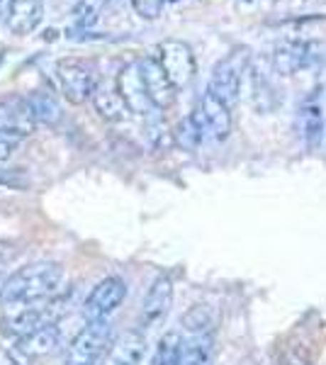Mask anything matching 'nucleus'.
Returning a JSON list of instances; mask_svg holds the SVG:
<instances>
[{"instance_id":"obj_20","label":"nucleus","mask_w":326,"mask_h":365,"mask_svg":"<svg viewBox=\"0 0 326 365\" xmlns=\"http://www.w3.org/2000/svg\"><path fill=\"white\" fill-rule=\"evenodd\" d=\"M183 336L178 331H165L156 344V351L151 356V365H178L180 361Z\"/></svg>"},{"instance_id":"obj_5","label":"nucleus","mask_w":326,"mask_h":365,"mask_svg":"<svg viewBox=\"0 0 326 365\" xmlns=\"http://www.w3.org/2000/svg\"><path fill=\"white\" fill-rule=\"evenodd\" d=\"M127 297V282L120 275H108L88 292L86 302H83V319L86 322H105L110 319L112 312L124 302Z\"/></svg>"},{"instance_id":"obj_1","label":"nucleus","mask_w":326,"mask_h":365,"mask_svg":"<svg viewBox=\"0 0 326 365\" xmlns=\"http://www.w3.org/2000/svg\"><path fill=\"white\" fill-rule=\"evenodd\" d=\"M63 268L54 261L27 263L13 275H8L0 292V302L13 307H32V304L46 302L61 290Z\"/></svg>"},{"instance_id":"obj_16","label":"nucleus","mask_w":326,"mask_h":365,"mask_svg":"<svg viewBox=\"0 0 326 365\" xmlns=\"http://www.w3.org/2000/svg\"><path fill=\"white\" fill-rule=\"evenodd\" d=\"M215 363V334H188L180 346L178 365H212Z\"/></svg>"},{"instance_id":"obj_2","label":"nucleus","mask_w":326,"mask_h":365,"mask_svg":"<svg viewBox=\"0 0 326 365\" xmlns=\"http://www.w3.org/2000/svg\"><path fill=\"white\" fill-rule=\"evenodd\" d=\"M246 68H248V49H234L227 58H222V61L212 68L207 93L215 96L217 100H222L231 110L241 98V86H244Z\"/></svg>"},{"instance_id":"obj_30","label":"nucleus","mask_w":326,"mask_h":365,"mask_svg":"<svg viewBox=\"0 0 326 365\" xmlns=\"http://www.w3.org/2000/svg\"><path fill=\"white\" fill-rule=\"evenodd\" d=\"M5 356H8L10 365H29V358L25 356V353H20V351H17V349L5 351Z\"/></svg>"},{"instance_id":"obj_23","label":"nucleus","mask_w":326,"mask_h":365,"mask_svg":"<svg viewBox=\"0 0 326 365\" xmlns=\"http://www.w3.org/2000/svg\"><path fill=\"white\" fill-rule=\"evenodd\" d=\"M0 185L10 187V190H29L32 178L27 175L25 168H13V166H3V163H0Z\"/></svg>"},{"instance_id":"obj_29","label":"nucleus","mask_w":326,"mask_h":365,"mask_svg":"<svg viewBox=\"0 0 326 365\" xmlns=\"http://www.w3.org/2000/svg\"><path fill=\"white\" fill-rule=\"evenodd\" d=\"M277 365H310V361H307V353L305 351H290L282 356V361Z\"/></svg>"},{"instance_id":"obj_21","label":"nucleus","mask_w":326,"mask_h":365,"mask_svg":"<svg viewBox=\"0 0 326 365\" xmlns=\"http://www.w3.org/2000/svg\"><path fill=\"white\" fill-rule=\"evenodd\" d=\"M183 329L185 334H215V317L205 304H195L183 317Z\"/></svg>"},{"instance_id":"obj_8","label":"nucleus","mask_w":326,"mask_h":365,"mask_svg":"<svg viewBox=\"0 0 326 365\" xmlns=\"http://www.w3.org/2000/svg\"><path fill=\"white\" fill-rule=\"evenodd\" d=\"M193 120L200 127L203 137H210L215 141H224L231 134V110L222 100H217L215 96L205 93L200 98L198 108L193 110Z\"/></svg>"},{"instance_id":"obj_9","label":"nucleus","mask_w":326,"mask_h":365,"mask_svg":"<svg viewBox=\"0 0 326 365\" xmlns=\"http://www.w3.org/2000/svg\"><path fill=\"white\" fill-rule=\"evenodd\" d=\"M117 96L122 98L124 108L129 110V115H139V117H151L153 115V105L149 96H146L144 78H141L139 63H127L120 73H117Z\"/></svg>"},{"instance_id":"obj_24","label":"nucleus","mask_w":326,"mask_h":365,"mask_svg":"<svg viewBox=\"0 0 326 365\" xmlns=\"http://www.w3.org/2000/svg\"><path fill=\"white\" fill-rule=\"evenodd\" d=\"M149 141H151L153 149H158V151L170 149V146H173V129L165 125L163 120H151V125H149Z\"/></svg>"},{"instance_id":"obj_28","label":"nucleus","mask_w":326,"mask_h":365,"mask_svg":"<svg viewBox=\"0 0 326 365\" xmlns=\"http://www.w3.org/2000/svg\"><path fill=\"white\" fill-rule=\"evenodd\" d=\"M13 258H15V249L8 241H0V270L8 273V266L13 263Z\"/></svg>"},{"instance_id":"obj_10","label":"nucleus","mask_w":326,"mask_h":365,"mask_svg":"<svg viewBox=\"0 0 326 365\" xmlns=\"http://www.w3.org/2000/svg\"><path fill=\"white\" fill-rule=\"evenodd\" d=\"M317 58V44L300 37L280 39L272 46V68L280 76H292L297 71L307 68Z\"/></svg>"},{"instance_id":"obj_4","label":"nucleus","mask_w":326,"mask_h":365,"mask_svg":"<svg viewBox=\"0 0 326 365\" xmlns=\"http://www.w3.org/2000/svg\"><path fill=\"white\" fill-rule=\"evenodd\" d=\"M158 66L163 68L165 78L170 81V86L175 91L180 88H188L195 78V71H198V63H195L193 49L185 42H178V39H165V42L158 44V56H156Z\"/></svg>"},{"instance_id":"obj_14","label":"nucleus","mask_w":326,"mask_h":365,"mask_svg":"<svg viewBox=\"0 0 326 365\" xmlns=\"http://www.w3.org/2000/svg\"><path fill=\"white\" fill-rule=\"evenodd\" d=\"M44 15V0H13L10 3V13L5 17V25L13 34H25L34 32Z\"/></svg>"},{"instance_id":"obj_12","label":"nucleus","mask_w":326,"mask_h":365,"mask_svg":"<svg viewBox=\"0 0 326 365\" xmlns=\"http://www.w3.org/2000/svg\"><path fill=\"white\" fill-rule=\"evenodd\" d=\"M139 71H141V78H144V88L151 105L156 110H168L175 103V88L165 78L156 56H146L144 61H139Z\"/></svg>"},{"instance_id":"obj_32","label":"nucleus","mask_w":326,"mask_h":365,"mask_svg":"<svg viewBox=\"0 0 326 365\" xmlns=\"http://www.w3.org/2000/svg\"><path fill=\"white\" fill-rule=\"evenodd\" d=\"M5 280H8V273H5V270H0V292H3V285H5Z\"/></svg>"},{"instance_id":"obj_31","label":"nucleus","mask_w":326,"mask_h":365,"mask_svg":"<svg viewBox=\"0 0 326 365\" xmlns=\"http://www.w3.org/2000/svg\"><path fill=\"white\" fill-rule=\"evenodd\" d=\"M10 3H13V0H0V20H5V17H8Z\"/></svg>"},{"instance_id":"obj_22","label":"nucleus","mask_w":326,"mask_h":365,"mask_svg":"<svg viewBox=\"0 0 326 365\" xmlns=\"http://www.w3.org/2000/svg\"><path fill=\"white\" fill-rule=\"evenodd\" d=\"M203 139H205L203 132H200V127L195 125V120L190 115L183 117V120L173 127V144H178L180 149H185V151L198 149Z\"/></svg>"},{"instance_id":"obj_13","label":"nucleus","mask_w":326,"mask_h":365,"mask_svg":"<svg viewBox=\"0 0 326 365\" xmlns=\"http://www.w3.org/2000/svg\"><path fill=\"white\" fill-rule=\"evenodd\" d=\"M146 353V339L141 331H127L122 336L112 339L105 365H141Z\"/></svg>"},{"instance_id":"obj_7","label":"nucleus","mask_w":326,"mask_h":365,"mask_svg":"<svg viewBox=\"0 0 326 365\" xmlns=\"http://www.w3.org/2000/svg\"><path fill=\"white\" fill-rule=\"evenodd\" d=\"M170 304H173V280L170 275H156L153 282L146 290L144 299H141V309H139V322H136V331H149V329L158 327L165 314L170 312Z\"/></svg>"},{"instance_id":"obj_15","label":"nucleus","mask_w":326,"mask_h":365,"mask_svg":"<svg viewBox=\"0 0 326 365\" xmlns=\"http://www.w3.org/2000/svg\"><path fill=\"white\" fill-rule=\"evenodd\" d=\"M58 344H61V331H58L56 324H51V327H41L37 331L27 334V336H20L15 349L25 353L29 361H32V358H44L49 353H54L58 349Z\"/></svg>"},{"instance_id":"obj_25","label":"nucleus","mask_w":326,"mask_h":365,"mask_svg":"<svg viewBox=\"0 0 326 365\" xmlns=\"http://www.w3.org/2000/svg\"><path fill=\"white\" fill-rule=\"evenodd\" d=\"M103 5L105 0H78V5H76V22L81 27H91L98 20Z\"/></svg>"},{"instance_id":"obj_18","label":"nucleus","mask_w":326,"mask_h":365,"mask_svg":"<svg viewBox=\"0 0 326 365\" xmlns=\"http://www.w3.org/2000/svg\"><path fill=\"white\" fill-rule=\"evenodd\" d=\"M29 110H32L37 125H56L61 120V108H58V100L49 88H37L25 98Z\"/></svg>"},{"instance_id":"obj_3","label":"nucleus","mask_w":326,"mask_h":365,"mask_svg":"<svg viewBox=\"0 0 326 365\" xmlns=\"http://www.w3.org/2000/svg\"><path fill=\"white\" fill-rule=\"evenodd\" d=\"M112 339V327L110 322H86V327L71 339L66 346V356L63 361L66 365H98L100 358H105Z\"/></svg>"},{"instance_id":"obj_26","label":"nucleus","mask_w":326,"mask_h":365,"mask_svg":"<svg viewBox=\"0 0 326 365\" xmlns=\"http://www.w3.org/2000/svg\"><path fill=\"white\" fill-rule=\"evenodd\" d=\"M132 8L136 10V15L144 17V20H156L161 15L163 0H132Z\"/></svg>"},{"instance_id":"obj_33","label":"nucleus","mask_w":326,"mask_h":365,"mask_svg":"<svg viewBox=\"0 0 326 365\" xmlns=\"http://www.w3.org/2000/svg\"><path fill=\"white\" fill-rule=\"evenodd\" d=\"M0 63H3V51H0Z\"/></svg>"},{"instance_id":"obj_19","label":"nucleus","mask_w":326,"mask_h":365,"mask_svg":"<svg viewBox=\"0 0 326 365\" xmlns=\"http://www.w3.org/2000/svg\"><path fill=\"white\" fill-rule=\"evenodd\" d=\"M93 108L96 113L108 122H124L129 117V110L124 108L122 98L117 96V91H108V88H96L93 93Z\"/></svg>"},{"instance_id":"obj_27","label":"nucleus","mask_w":326,"mask_h":365,"mask_svg":"<svg viewBox=\"0 0 326 365\" xmlns=\"http://www.w3.org/2000/svg\"><path fill=\"white\" fill-rule=\"evenodd\" d=\"M17 144H20V139H17V137H10V134L0 132V163H5L10 156H13Z\"/></svg>"},{"instance_id":"obj_6","label":"nucleus","mask_w":326,"mask_h":365,"mask_svg":"<svg viewBox=\"0 0 326 365\" xmlns=\"http://www.w3.org/2000/svg\"><path fill=\"white\" fill-rule=\"evenodd\" d=\"M56 81L61 86V96L71 105H83L86 100L93 98L98 88L96 73L88 63L78 61V58H61L56 63Z\"/></svg>"},{"instance_id":"obj_17","label":"nucleus","mask_w":326,"mask_h":365,"mask_svg":"<svg viewBox=\"0 0 326 365\" xmlns=\"http://www.w3.org/2000/svg\"><path fill=\"white\" fill-rule=\"evenodd\" d=\"M297 125H300V137L305 139V144L310 149H317L324 139V110L317 100H307L302 105Z\"/></svg>"},{"instance_id":"obj_11","label":"nucleus","mask_w":326,"mask_h":365,"mask_svg":"<svg viewBox=\"0 0 326 365\" xmlns=\"http://www.w3.org/2000/svg\"><path fill=\"white\" fill-rule=\"evenodd\" d=\"M34 129H37V120H34L25 98L20 96L0 98V132L22 139L34 134Z\"/></svg>"}]
</instances>
